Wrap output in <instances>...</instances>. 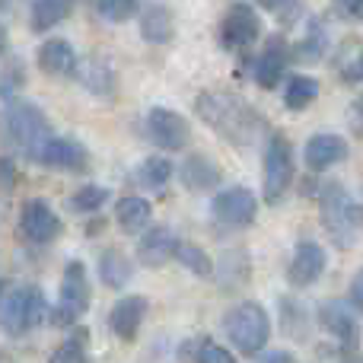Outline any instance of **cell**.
<instances>
[{"label":"cell","mask_w":363,"mask_h":363,"mask_svg":"<svg viewBox=\"0 0 363 363\" xmlns=\"http://www.w3.org/2000/svg\"><path fill=\"white\" fill-rule=\"evenodd\" d=\"M198 118L233 147H252L264 134V118L236 93L207 89L194 99Z\"/></svg>","instance_id":"cell-1"},{"label":"cell","mask_w":363,"mask_h":363,"mask_svg":"<svg viewBox=\"0 0 363 363\" xmlns=\"http://www.w3.org/2000/svg\"><path fill=\"white\" fill-rule=\"evenodd\" d=\"M55 138L51 131V121L45 118V112L35 106V102L26 99H13L6 102L4 115H0V140L10 153L35 163L42 147Z\"/></svg>","instance_id":"cell-2"},{"label":"cell","mask_w":363,"mask_h":363,"mask_svg":"<svg viewBox=\"0 0 363 363\" xmlns=\"http://www.w3.org/2000/svg\"><path fill=\"white\" fill-rule=\"evenodd\" d=\"M319 207H322V226L332 236V242H338L341 249H351L357 242V233L363 223V211L351 198V191H345L341 182H328V185H322Z\"/></svg>","instance_id":"cell-3"},{"label":"cell","mask_w":363,"mask_h":363,"mask_svg":"<svg viewBox=\"0 0 363 363\" xmlns=\"http://www.w3.org/2000/svg\"><path fill=\"white\" fill-rule=\"evenodd\" d=\"M223 332L239 354L255 357V354L264 351V345H268V338H271V319L262 303L242 300L223 315Z\"/></svg>","instance_id":"cell-4"},{"label":"cell","mask_w":363,"mask_h":363,"mask_svg":"<svg viewBox=\"0 0 363 363\" xmlns=\"http://www.w3.org/2000/svg\"><path fill=\"white\" fill-rule=\"evenodd\" d=\"M45 315H48V303H45L42 287L23 284L16 290H6L4 303H0V332L10 338H23L35 325H42Z\"/></svg>","instance_id":"cell-5"},{"label":"cell","mask_w":363,"mask_h":363,"mask_svg":"<svg viewBox=\"0 0 363 363\" xmlns=\"http://www.w3.org/2000/svg\"><path fill=\"white\" fill-rule=\"evenodd\" d=\"M294 147L284 134H271L262 157V191L268 204H277L294 185Z\"/></svg>","instance_id":"cell-6"},{"label":"cell","mask_w":363,"mask_h":363,"mask_svg":"<svg viewBox=\"0 0 363 363\" xmlns=\"http://www.w3.org/2000/svg\"><path fill=\"white\" fill-rule=\"evenodd\" d=\"M89 309V277H86V264L83 262H67L61 274V296L57 306L51 313V322L57 328H70L86 315Z\"/></svg>","instance_id":"cell-7"},{"label":"cell","mask_w":363,"mask_h":363,"mask_svg":"<svg viewBox=\"0 0 363 363\" xmlns=\"http://www.w3.org/2000/svg\"><path fill=\"white\" fill-rule=\"evenodd\" d=\"M211 213H213V220H217V226H223V230H245V226L255 223L258 201L249 188L233 185V188H223V191L213 194Z\"/></svg>","instance_id":"cell-8"},{"label":"cell","mask_w":363,"mask_h":363,"mask_svg":"<svg viewBox=\"0 0 363 363\" xmlns=\"http://www.w3.org/2000/svg\"><path fill=\"white\" fill-rule=\"evenodd\" d=\"M61 230H64L61 217H57L55 207L45 198H29L23 204V211H19V233H23L26 242L48 245L61 236Z\"/></svg>","instance_id":"cell-9"},{"label":"cell","mask_w":363,"mask_h":363,"mask_svg":"<svg viewBox=\"0 0 363 363\" xmlns=\"http://www.w3.org/2000/svg\"><path fill=\"white\" fill-rule=\"evenodd\" d=\"M147 138H150V144H157L160 150L166 153H179L188 147V138H191V128H188L185 115L172 112V108H150L147 112Z\"/></svg>","instance_id":"cell-10"},{"label":"cell","mask_w":363,"mask_h":363,"mask_svg":"<svg viewBox=\"0 0 363 363\" xmlns=\"http://www.w3.org/2000/svg\"><path fill=\"white\" fill-rule=\"evenodd\" d=\"M262 38V19L249 4H233L220 23V45L226 51H245Z\"/></svg>","instance_id":"cell-11"},{"label":"cell","mask_w":363,"mask_h":363,"mask_svg":"<svg viewBox=\"0 0 363 363\" xmlns=\"http://www.w3.org/2000/svg\"><path fill=\"white\" fill-rule=\"evenodd\" d=\"M35 163H42L45 169H55V172H86L89 150L77 138H51L42 147Z\"/></svg>","instance_id":"cell-12"},{"label":"cell","mask_w":363,"mask_h":363,"mask_svg":"<svg viewBox=\"0 0 363 363\" xmlns=\"http://www.w3.org/2000/svg\"><path fill=\"white\" fill-rule=\"evenodd\" d=\"M322 271H325V249L319 242H309V239L296 242L290 268H287V281L294 287H313L322 277Z\"/></svg>","instance_id":"cell-13"},{"label":"cell","mask_w":363,"mask_h":363,"mask_svg":"<svg viewBox=\"0 0 363 363\" xmlns=\"http://www.w3.org/2000/svg\"><path fill=\"white\" fill-rule=\"evenodd\" d=\"M38 70L55 80H67V77H77L80 70V57H77L74 45L67 38H48L38 48Z\"/></svg>","instance_id":"cell-14"},{"label":"cell","mask_w":363,"mask_h":363,"mask_svg":"<svg viewBox=\"0 0 363 363\" xmlns=\"http://www.w3.org/2000/svg\"><path fill=\"white\" fill-rule=\"evenodd\" d=\"M351 147L341 134H315L306 140V150H303V163L309 172H325L328 166L345 163Z\"/></svg>","instance_id":"cell-15"},{"label":"cell","mask_w":363,"mask_h":363,"mask_svg":"<svg viewBox=\"0 0 363 363\" xmlns=\"http://www.w3.org/2000/svg\"><path fill=\"white\" fill-rule=\"evenodd\" d=\"M319 322H322V328H325L328 335H335V338H338L345 347H351V351L357 347L360 325H357V319H354L351 306H347L345 300L322 303V306H319Z\"/></svg>","instance_id":"cell-16"},{"label":"cell","mask_w":363,"mask_h":363,"mask_svg":"<svg viewBox=\"0 0 363 363\" xmlns=\"http://www.w3.org/2000/svg\"><path fill=\"white\" fill-rule=\"evenodd\" d=\"M147 319V296H121L112 309H108V328L115 338L134 341Z\"/></svg>","instance_id":"cell-17"},{"label":"cell","mask_w":363,"mask_h":363,"mask_svg":"<svg viewBox=\"0 0 363 363\" xmlns=\"http://www.w3.org/2000/svg\"><path fill=\"white\" fill-rule=\"evenodd\" d=\"M287 64H290L287 42H284L281 35L268 38V42H264V48H262V55H258V61H255V70H252V74H255V83L262 89H274L277 83H281Z\"/></svg>","instance_id":"cell-18"},{"label":"cell","mask_w":363,"mask_h":363,"mask_svg":"<svg viewBox=\"0 0 363 363\" xmlns=\"http://www.w3.org/2000/svg\"><path fill=\"white\" fill-rule=\"evenodd\" d=\"M176 242L179 239L169 226H150V230H144V236L138 242V262L144 268H163L176 255Z\"/></svg>","instance_id":"cell-19"},{"label":"cell","mask_w":363,"mask_h":363,"mask_svg":"<svg viewBox=\"0 0 363 363\" xmlns=\"http://www.w3.org/2000/svg\"><path fill=\"white\" fill-rule=\"evenodd\" d=\"M77 77H80V83H83L86 93L99 96V99H115V86H118V80H115V67L108 64V57L93 55L86 64H80Z\"/></svg>","instance_id":"cell-20"},{"label":"cell","mask_w":363,"mask_h":363,"mask_svg":"<svg viewBox=\"0 0 363 363\" xmlns=\"http://www.w3.org/2000/svg\"><path fill=\"white\" fill-rule=\"evenodd\" d=\"M140 35L150 45H166L176 35V19H172L169 6L163 4H147L140 10Z\"/></svg>","instance_id":"cell-21"},{"label":"cell","mask_w":363,"mask_h":363,"mask_svg":"<svg viewBox=\"0 0 363 363\" xmlns=\"http://www.w3.org/2000/svg\"><path fill=\"white\" fill-rule=\"evenodd\" d=\"M150 217H153L150 201L138 198V194H128V198H121L118 204H115V223H118L121 233L138 236V233H144L147 226H150Z\"/></svg>","instance_id":"cell-22"},{"label":"cell","mask_w":363,"mask_h":363,"mask_svg":"<svg viewBox=\"0 0 363 363\" xmlns=\"http://www.w3.org/2000/svg\"><path fill=\"white\" fill-rule=\"evenodd\" d=\"M182 185H185L188 191H211V188H217L220 185L217 163H213L211 157H204V153L188 157L185 163H182Z\"/></svg>","instance_id":"cell-23"},{"label":"cell","mask_w":363,"mask_h":363,"mask_svg":"<svg viewBox=\"0 0 363 363\" xmlns=\"http://www.w3.org/2000/svg\"><path fill=\"white\" fill-rule=\"evenodd\" d=\"M99 277H102V284H106V287L125 290L128 284H131V277H134L131 258H128L121 249H106L99 255Z\"/></svg>","instance_id":"cell-24"},{"label":"cell","mask_w":363,"mask_h":363,"mask_svg":"<svg viewBox=\"0 0 363 363\" xmlns=\"http://www.w3.org/2000/svg\"><path fill=\"white\" fill-rule=\"evenodd\" d=\"M74 4H77V0H35V4H32V19H29V26H32L35 32L55 29V26H61L64 19L74 13Z\"/></svg>","instance_id":"cell-25"},{"label":"cell","mask_w":363,"mask_h":363,"mask_svg":"<svg viewBox=\"0 0 363 363\" xmlns=\"http://www.w3.org/2000/svg\"><path fill=\"white\" fill-rule=\"evenodd\" d=\"M319 99V80L309 74H296L287 80V89H284V106L290 108V112H303V108H309L313 102Z\"/></svg>","instance_id":"cell-26"},{"label":"cell","mask_w":363,"mask_h":363,"mask_svg":"<svg viewBox=\"0 0 363 363\" xmlns=\"http://www.w3.org/2000/svg\"><path fill=\"white\" fill-rule=\"evenodd\" d=\"M335 74L341 83H360L363 80V42L351 38L335 51Z\"/></svg>","instance_id":"cell-27"},{"label":"cell","mask_w":363,"mask_h":363,"mask_svg":"<svg viewBox=\"0 0 363 363\" xmlns=\"http://www.w3.org/2000/svg\"><path fill=\"white\" fill-rule=\"evenodd\" d=\"M172 258H176L182 268L191 271V274H198V277H213V262H211V255H207L201 245L179 239V242H176V255H172Z\"/></svg>","instance_id":"cell-28"},{"label":"cell","mask_w":363,"mask_h":363,"mask_svg":"<svg viewBox=\"0 0 363 363\" xmlns=\"http://www.w3.org/2000/svg\"><path fill=\"white\" fill-rule=\"evenodd\" d=\"M172 179V163L166 157H147L144 163L138 166V182L144 188H153V191H160V188H166Z\"/></svg>","instance_id":"cell-29"},{"label":"cell","mask_w":363,"mask_h":363,"mask_svg":"<svg viewBox=\"0 0 363 363\" xmlns=\"http://www.w3.org/2000/svg\"><path fill=\"white\" fill-rule=\"evenodd\" d=\"M108 201V188L102 185H83L80 191H74V198H70V207H74L77 213H96L102 211Z\"/></svg>","instance_id":"cell-30"},{"label":"cell","mask_w":363,"mask_h":363,"mask_svg":"<svg viewBox=\"0 0 363 363\" xmlns=\"http://www.w3.org/2000/svg\"><path fill=\"white\" fill-rule=\"evenodd\" d=\"M96 10L106 23H128L140 13V0H96Z\"/></svg>","instance_id":"cell-31"},{"label":"cell","mask_w":363,"mask_h":363,"mask_svg":"<svg viewBox=\"0 0 363 363\" xmlns=\"http://www.w3.org/2000/svg\"><path fill=\"white\" fill-rule=\"evenodd\" d=\"M86 338H89V335L83 332V328H77V332L70 335V338L64 341L55 354H51L48 363H86V347H83V345H86Z\"/></svg>","instance_id":"cell-32"},{"label":"cell","mask_w":363,"mask_h":363,"mask_svg":"<svg viewBox=\"0 0 363 363\" xmlns=\"http://www.w3.org/2000/svg\"><path fill=\"white\" fill-rule=\"evenodd\" d=\"M194 363H236L226 347L213 345V341H201L198 345V354H194Z\"/></svg>","instance_id":"cell-33"},{"label":"cell","mask_w":363,"mask_h":363,"mask_svg":"<svg viewBox=\"0 0 363 363\" xmlns=\"http://www.w3.org/2000/svg\"><path fill=\"white\" fill-rule=\"evenodd\" d=\"M296 51H300L303 57H319L322 51H325V38H322V26H319V23H313V29H309L306 42H303Z\"/></svg>","instance_id":"cell-34"},{"label":"cell","mask_w":363,"mask_h":363,"mask_svg":"<svg viewBox=\"0 0 363 363\" xmlns=\"http://www.w3.org/2000/svg\"><path fill=\"white\" fill-rule=\"evenodd\" d=\"M13 185H16V166L13 160L0 157V191H13Z\"/></svg>","instance_id":"cell-35"},{"label":"cell","mask_w":363,"mask_h":363,"mask_svg":"<svg viewBox=\"0 0 363 363\" xmlns=\"http://www.w3.org/2000/svg\"><path fill=\"white\" fill-rule=\"evenodd\" d=\"M19 64H13V77H10V70H6L4 74V80H0V96H4V99H10L13 93H16V86H19Z\"/></svg>","instance_id":"cell-36"},{"label":"cell","mask_w":363,"mask_h":363,"mask_svg":"<svg viewBox=\"0 0 363 363\" xmlns=\"http://www.w3.org/2000/svg\"><path fill=\"white\" fill-rule=\"evenodd\" d=\"M347 294H351V303H354V309H360V313H363V268L357 271V274H354V281H351V290H347Z\"/></svg>","instance_id":"cell-37"},{"label":"cell","mask_w":363,"mask_h":363,"mask_svg":"<svg viewBox=\"0 0 363 363\" xmlns=\"http://www.w3.org/2000/svg\"><path fill=\"white\" fill-rule=\"evenodd\" d=\"M258 363H296V357L290 351H268V354H262Z\"/></svg>","instance_id":"cell-38"},{"label":"cell","mask_w":363,"mask_h":363,"mask_svg":"<svg viewBox=\"0 0 363 363\" xmlns=\"http://www.w3.org/2000/svg\"><path fill=\"white\" fill-rule=\"evenodd\" d=\"M255 4L271 13H281V10H287V6H294V0H255Z\"/></svg>","instance_id":"cell-39"},{"label":"cell","mask_w":363,"mask_h":363,"mask_svg":"<svg viewBox=\"0 0 363 363\" xmlns=\"http://www.w3.org/2000/svg\"><path fill=\"white\" fill-rule=\"evenodd\" d=\"M6 42H10V38H6V26L0 23V55H4V51H6Z\"/></svg>","instance_id":"cell-40"},{"label":"cell","mask_w":363,"mask_h":363,"mask_svg":"<svg viewBox=\"0 0 363 363\" xmlns=\"http://www.w3.org/2000/svg\"><path fill=\"white\" fill-rule=\"evenodd\" d=\"M6 290H10V284L4 281V277H0V303H4V296H6Z\"/></svg>","instance_id":"cell-41"},{"label":"cell","mask_w":363,"mask_h":363,"mask_svg":"<svg viewBox=\"0 0 363 363\" xmlns=\"http://www.w3.org/2000/svg\"><path fill=\"white\" fill-rule=\"evenodd\" d=\"M341 363H363V357H347V360H341Z\"/></svg>","instance_id":"cell-42"},{"label":"cell","mask_w":363,"mask_h":363,"mask_svg":"<svg viewBox=\"0 0 363 363\" xmlns=\"http://www.w3.org/2000/svg\"><path fill=\"white\" fill-rule=\"evenodd\" d=\"M357 108H360V115H363V99H360V106H357Z\"/></svg>","instance_id":"cell-43"}]
</instances>
